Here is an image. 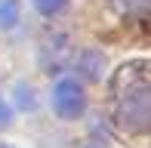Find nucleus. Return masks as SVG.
Wrapping results in <instances>:
<instances>
[{"label":"nucleus","mask_w":151,"mask_h":148,"mask_svg":"<svg viewBox=\"0 0 151 148\" xmlns=\"http://www.w3.org/2000/svg\"><path fill=\"white\" fill-rule=\"evenodd\" d=\"M68 3H71V0H34V6H37L43 16H56V12H62Z\"/></svg>","instance_id":"39448f33"},{"label":"nucleus","mask_w":151,"mask_h":148,"mask_svg":"<svg viewBox=\"0 0 151 148\" xmlns=\"http://www.w3.org/2000/svg\"><path fill=\"white\" fill-rule=\"evenodd\" d=\"M52 105L62 117H77L83 114L86 108V99H83V90H80L77 80H59L56 90H52Z\"/></svg>","instance_id":"f03ea898"},{"label":"nucleus","mask_w":151,"mask_h":148,"mask_svg":"<svg viewBox=\"0 0 151 148\" xmlns=\"http://www.w3.org/2000/svg\"><path fill=\"white\" fill-rule=\"evenodd\" d=\"M19 105H22V108H31V105H34V99H31V90L19 86Z\"/></svg>","instance_id":"423d86ee"},{"label":"nucleus","mask_w":151,"mask_h":148,"mask_svg":"<svg viewBox=\"0 0 151 148\" xmlns=\"http://www.w3.org/2000/svg\"><path fill=\"white\" fill-rule=\"evenodd\" d=\"M3 126H9V105L0 99V130H3Z\"/></svg>","instance_id":"0eeeda50"},{"label":"nucleus","mask_w":151,"mask_h":148,"mask_svg":"<svg viewBox=\"0 0 151 148\" xmlns=\"http://www.w3.org/2000/svg\"><path fill=\"white\" fill-rule=\"evenodd\" d=\"M0 148H12V145H0Z\"/></svg>","instance_id":"6e6552de"},{"label":"nucleus","mask_w":151,"mask_h":148,"mask_svg":"<svg viewBox=\"0 0 151 148\" xmlns=\"http://www.w3.org/2000/svg\"><path fill=\"white\" fill-rule=\"evenodd\" d=\"M19 22V0H0V28L9 31Z\"/></svg>","instance_id":"20e7f679"},{"label":"nucleus","mask_w":151,"mask_h":148,"mask_svg":"<svg viewBox=\"0 0 151 148\" xmlns=\"http://www.w3.org/2000/svg\"><path fill=\"white\" fill-rule=\"evenodd\" d=\"M117 124L127 133H145L151 126V80L133 77L117 96Z\"/></svg>","instance_id":"f257e3e1"},{"label":"nucleus","mask_w":151,"mask_h":148,"mask_svg":"<svg viewBox=\"0 0 151 148\" xmlns=\"http://www.w3.org/2000/svg\"><path fill=\"white\" fill-rule=\"evenodd\" d=\"M117 6V12L123 16H133V19H148L151 16V0H111Z\"/></svg>","instance_id":"7ed1b4c3"}]
</instances>
